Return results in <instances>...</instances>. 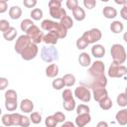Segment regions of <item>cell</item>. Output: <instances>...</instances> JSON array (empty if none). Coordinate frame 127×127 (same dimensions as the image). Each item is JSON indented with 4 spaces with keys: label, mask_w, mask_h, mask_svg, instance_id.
I'll list each match as a JSON object with an SVG mask.
<instances>
[{
    "label": "cell",
    "mask_w": 127,
    "mask_h": 127,
    "mask_svg": "<svg viewBox=\"0 0 127 127\" xmlns=\"http://www.w3.org/2000/svg\"><path fill=\"white\" fill-rule=\"evenodd\" d=\"M110 55L112 58V63L122 64L127 59V54L125 48L121 44H113L110 49Z\"/></svg>",
    "instance_id": "cell-1"
},
{
    "label": "cell",
    "mask_w": 127,
    "mask_h": 127,
    "mask_svg": "<svg viewBox=\"0 0 127 127\" xmlns=\"http://www.w3.org/2000/svg\"><path fill=\"white\" fill-rule=\"evenodd\" d=\"M41 59L45 63H53L59 61V51L55 46H48V47H43L41 49Z\"/></svg>",
    "instance_id": "cell-2"
},
{
    "label": "cell",
    "mask_w": 127,
    "mask_h": 127,
    "mask_svg": "<svg viewBox=\"0 0 127 127\" xmlns=\"http://www.w3.org/2000/svg\"><path fill=\"white\" fill-rule=\"evenodd\" d=\"M107 74L112 78H120L127 74V67L123 64H118L115 63H111L108 67Z\"/></svg>",
    "instance_id": "cell-3"
},
{
    "label": "cell",
    "mask_w": 127,
    "mask_h": 127,
    "mask_svg": "<svg viewBox=\"0 0 127 127\" xmlns=\"http://www.w3.org/2000/svg\"><path fill=\"white\" fill-rule=\"evenodd\" d=\"M88 73L92 76V78L99 77L105 75V64L102 61H95L91 64L88 68Z\"/></svg>",
    "instance_id": "cell-4"
},
{
    "label": "cell",
    "mask_w": 127,
    "mask_h": 127,
    "mask_svg": "<svg viewBox=\"0 0 127 127\" xmlns=\"http://www.w3.org/2000/svg\"><path fill=\"white\" fill-rule=\"evenodd\" d=\"M88 44H95L102 38V33L97 28H92L88 31H85L81 36Z\"/></svg>",
    "instance_id": "cell-5"
},
{
    "label": "cell",
    "mask_w": 127,
    "mask_h": 127,
    "mask_svg": "<svg viewBox=\"0 0 127 127\" xmlns=\"http://www.w3.org/2000/svg\"><path fill=\"white\" fill-rule=\"evenodd\" d=\"M73 95L82 102H89L92 94L87 86L78 85L77 87H75V89L73 91Z\"/></svg>",
    "instance_id": "cell-6"
},
{
    "label": "cell",
    "mask_w": 127,
    "mask_h": 127,
    "mask_svg": "<svg viewBox=\"0 0 127 127\" xmlns=\"http://www.w3.org/2000/svg\"><path fill=\"white\" fill-rule=\"evenodd\" d=\"M26 35L31 39L32 43H34V44H36V45L42 43L43 40H44V36H45V34H44V33L40 30V28H39L38 26H36V25L32 26V27L28 30V32L26 33Z\"/></svg>",
    "instance_id": "cell-7"
},
{
    "label": "cell",
    "mask_w": 127,
    "mask_h": 127,
    "mask_svg": "<svg viewBox=\"0 0 127 127\" xmlns=\"http://www.w3.org/2000/svg\"><path fill=\"white\" fill-rule=\"evenodd\" d=\"M38 53H39V48H38V45L34 44V43H31L23 52L22 54L20 55L21 58L25 61H31V60H34L37 56H38Z\"/></svg>",
    "instance_id": "cell-8"
},
{
    "label": "cell",
    "mask_w": 127,
    "mask_h": 127,
    "mask_svg": "<svg viewBox=\"0 0 127 127\" xmlns=\"http://www.w3.org/2000/svg\"><path fill=\"white\" fill-rule=\"evenodd\" d=\"M32 43L31 39L27 36V35H21L18 37V39L16 40V43H15V46H14V49H15V52L19 55L22 54V52Z\"/></svg>",
    "instance_id": "cell-9"
},
{
    "label": "cell",
    "mask_w": 127,
    "mask_h": 127,
    "mask_svg": "<svg viewBox=\"0 0 127 127\" xmlns=\"http://www.w3.org/2000/svg\"><path fill=\"white\" fill-rule=\"evenodd\" d=\"M91 89H92V96L94 100L97 102H99L100 100L108 96V92L105 87H93Z\"/></svg>",
    "instance_id": "cell-10"
},
{
    "label": "cell",
    "mask_w": 127,
    "mask_h": 127,
    "mask_svg": "<svg viewBox=\"0 0 127 127\" xmlns=\"http://www.w3.org/2000/svg\"><path fill=\"white\" fill-rule=\"evenodd\" d=\"M91 121V116L89 113H84V114H78L75 117L74 124L76 127H84L86 126L89 122Z\"/></svg>",
    "instance_id": "cell-11"
},
{
    "label": "cell",
    "mask_w": 127,
    "mask_h": 127,
    "mask_svg": "<svg viewBox=\"0 0 127 127\" xmlns=\"http://www.w3.org/2000/svg\"><path fill=\"white\" fill-rule=\"evenodd\" d=\"M105 48L103 45H100V44H95L92 46L91 48V55L96 58V59H101L105 56Z\"/></svg>",
    "instance_id": "cell-12"
},
{
    "label": "cell",
    "mask_w": 127,
    "mask_h": 127,
    "mask_svg": "<svg viewBox=\"0 0 127 127\" xmlns=\"http://www.w3.org/2000/svg\"><path fill=\"white\" fill-rule=\"evenodd\" d=\"M20 109L24 113H32L34 109V103L29 98H25L20 103Z\"/></svg>",
    "instance_id": "cell-13"
},
{
    "label": "cell",
    "mask_w": 127,
    "mask_h": 127,
    "mask_svg": "<svg viewBox=\"0 0 127 127\" xmlns=\"http://www.w3.org/2000/svg\"><path fill=\"white\" fill-rule=\"evenodd\" d=\"M58 41H59V37L57 36V34L55 32H48V34H46L44 36V40H43V42L45 44L50 45V46L57 45Z\"/></svg>",
    "instance_id": "cell-14"
},
{
    "label": "cell",
    "mask_w": 127,
    "mask_h": 127,
    "mask_svg": "<svg viewBox=\"0 0 127 127\" xmlns=\"http://www.w3.org/2000/svg\"><path fill=\"white\" fill-rule=\"evenodd\" d=\"M115 119L119 125H121V126L126 125L127 124V108H123V109L119 110L115 114Z\"/></svg>",
    "instance_id": "cell-15"
},
{
    "label": "cell",
    "mask_w": 127,
    "mask_h": 127,
    "mask_svg": "<svg viewBox=\"0 0 127 127\" xmlns=\"http://www.w3.org/2000/svg\"><path fill=\"white\" fill-rule=\"evenodd\" d=\"M50 15H51L52 18L61 21L64 16H66V11L63 7H61V8H54V9H50Z\"/></svg>",
    "instance_id": "cell-16"
},
{
    "label": "cell",
    "mask_w": 127,
    "mask_h": 127,
    "mask_svg": "<svg viewBox=\"0 0 127 127\" xmlns=\"http://www.w3.org/2000/svg\"><path fill=\"white\" fill-rule=\"evenodd\" d=\"M78 63L81 66L83 67H87V66H90L91 65V58L90 56L85 53V52H82L81 54H79L78 56Z\"/></svg>",
    "instance_id": "cell-17"
},
{
    "label": "cell",
    "mask_w": 127,
    "mask_h": 127,
    "mask_svg": "<svg viewBox=\"0 0 127 127\" xmlns=\"http://www.w3.org/2000/svg\"><path fill=\"white\" fill-rule=\"evenodd\" d=\"M107 85V78L105 75L103 76H99V77H95L93 78L92 82L90 83L89 87L93 88V87H105Z\"/></svg>",
    "instance_id": "cell-18"
},
{
    "label": "cell",
    "mask_w": 127,
    "mask_h": 127,
    "mask_svg": "<svg viewBox=\"0 0 127 127\" xmlns=\"http://www.w3.org/2000/svg\"><path fill=\"white\" fill-rule=\"evenodd\" d=\"M59 71H60V69H59V66L57 64H51L46 67V75L51 78L56 77L59 74Z\"/></svg>",
    "instance_id": "cell-19"
},
{
    "label": "cell",
    "mask_w": 127,
    "mask_h": 127,
    "mask_svg": "<svg viewBox=\"0 0 127 127\" xmlns=\"http://www.w3.org/2000/svg\"><path fill=\"white\" fill-rule=\"evenodd\" d=\"M102 14L106 19H114L117 16V10L112 6H106L103 8Z\"/></svg>",
    "instance_id": "cell-20"
},
{
    "label": "cell",
    "mask_w": 127,
    "mask_h": 127,
    "mask_svg": "<svg viewBox=\"0 0 127 127\" xmlns=\"http://www.w3.org/2000/svg\"><path fill=\"white\" fill-rule=\"evenodd\" d=\"M53 32H55L57 34V36L59 37V39H64L66 37V35H67V30L60 22L59 23L58 22L56 23V27H55V29H54Z\"/></svg>",
    "instance_id": "cell-21"
},
{
    "label": "cell",
    "mask_w": 127,
    "mask_h": 127,
    "mask_svg": "<svg viewBox=\"0 0 127 127\" xmlns=\"http://www.w3.org/2000/svg\"><path fill=\"white\" fill-rule=\"evenodd\" d=\"M72 16H73V18H74L76 21H78V22L83 21V20L85 19V17H86L84 9H83V8H81L80 6L76 7V8L72 11Z\"/></svg>",
    "instance_id": "cell-22"
},
{
    "label": "cell",
    "mask_w": 127,
    "mask_h": 127,
    "mask_svg": "<svg viewBox=\"0 0 127 127\" xmlns=\"http://www.w3.org/2000/svg\"><path fill=\"white\" fill-rule=\"evenodd\" d=\"M56 23L55 21H52V20H49V19H46V20H43L42 23H41V28L44 30V31H48V32H53L55 27H56Z\"/></svg>",
    "instance_id": "cell-23"
},
{
    "label": "cell",
    "mask_w": 127,
    "mask_h": 127,
    "mask_svg": "<svg viewBox=\"0 0 127 127\" xmlns=\"http://www.w3.org/2000/svg\"><path fill=\"white\" fill-rule=\"evenodd\" d=\"M124 29V25L122 22L120 21H113L111 24H110V31L113 33V34H120Z\"/></svg>",
    "instance_id": "cell-24"
},
{
    "label": "cell",
    "mask_w": 127,
    "mask_h": 127,
    "mask_svg": "<svg viewBox=\"0 0 127 127\" xmlns=\"http://www.w3.org/2000/svg\"><path fill=\"white\" fill-rule=\"evenodd\" d=\"M9 16L13 20H18L22 16V9L19 6H12L9 9Z\"/></svg>",
    "instance_id": "cell-25"
},
{
    "label": "cell",
    "mask_w": 127,
    "mask_h": 127,
    "mask_svg": "<svg viewBox=\"0 0 127 127\" xmlns=\"http://www.w3.org/2000/svg\"><path fill=\"white\" fill-rule=\"evenodd\" d=\"M63 79H64V85L67 86V87L73 86L75 84V81H76L75 76L72 73H65L63 76Z\"/></svg>",
    "instance_id": "cell-26"
},
{
    "label": "cell",
    "mask_w": 127,
    "mask_h": 127,
    "mask_svg": "<svg viewBox=\"0 0 127 127\" xmlns=\"http://www.w3.org/2000/svg\"><path fill=\"white\" fill-rule=\"evenodd\" d=\"M98 104H99V107L102 110H109L113 106V102H112V100L108 96H106L105 98H103L102 100H100L98 102Z\"/></svg>",
    "instance_id": "cell-27"
},
{
    "label": "cell",
    "mask_w": 127,
    "mask_h": 127,
    "mask_svg": "<svg viewBox=\"0 0 127 127\" xmlns=\"http://www.w3.org/2000/svg\"><path fill=\"white\" fill-rule=\"evenodd\" d=\"M17 37V30L14 27H11L9 30L3 33V38L6 41H13Z\"/></svg>",
    "instance_id": "cell-28"
},
{
    "label": "cell",
    "mask_w": 127,
    "mask_h": 127,
    "mask_svg": "<svg viewBox=\"0 0 127 127\" xmlns=\"http://www.w3.org/2000/svg\"><path fill=\"white\" fill-rule=\"evenodd\" d=\"M18 107L17 99H5V108L8 111H15Z\"/></svg>",
    "instance_id": "cell-29"
},
{
    "label": "cell",
    "mask_w": 127,
    "mask_h": 127,
    "mask_svg": "<svg viewBox=\"0 0 127 127\" xmlns=\"http://www.w3.org/2000/svg\"><path fill=\"white\" fill-rule=\"evenodd\" d=\"M116 102L119 106L125 108L127 106V94L125 92H121L117 95V98H116Z\"/></svg>",
    "instance_id": "cell-30"
},
{
    "label": "cell",
    "mask_w": 127,
    "mask_h": 127,
    "mask_svg": "<svg viewBox=\"0 0 127 127\" xmlns=\"http://www.w3.org/2000/svg\"><path fill=\"white\" fill-rule=\"evenodd\" d=\"M60 23L66 29V30H68V29H70V28H72V26H73V20L71 19V17L70 16H68V15H66V16H64L61 21H60Z\"/></svg>",
    "instance_id": "cell-31"
},
{
    "label": "cell",
    "mask_w": 127,
    "mask_h": 127,
    "mask_svg": "<svg viewBox=\"0 0 127 127\" xmlns=\"http://www.w3.org/2000/svg\"><path fill=\"white\" fill-rule=\"evenodd\" d=\"M30 16H31V19L32 20H34V21H40L43 18V11L40 8H35V9H33L31 11Z\"/></svg>",
    "instance_id": "cell-32"
},
{
    "label": "cell",
    "mask_w": 127,
    "mask_h": 127,
    "mask_svg": "<svg viewBox=\"0 0 127 127\" xmlns=\"http://www.w3.org/2000/svg\"><path fill=\"white\" fill-rule=\"evenodd\" d=\"M35 24H34V22H33V20L32 19H24L22 22H21V24H20V28H21V30L23 31V32H28V30L32 27V26H34Z\"/></svg>",
    "instance_id": "cell-33"
},
{
    "label": "cell",
    "mask_w": 127,
    "mask_h": 127,
    "mask_svg": "<svg viewBox=\"0 0 127 127\" xmlns=\"http://www.w3.org/2000/svg\"><path fill=\"white\" fill-rule=\"evenodd\" d=\"M63 106H64V108L66 111H72V110H74L76 108V103H75L74 98L69 99V100H66V101H64Z\"/></svg>",
    "instance_id": "cell-34"
},
{
    "label": "cell",
    "mask_w": 127,
    "mask_h": 127,
    "mask_svg": "<svg viewBox=\"0 0 127 127\" xmlns=\"http://www.w3.org/2000/svg\"><path fill=\"white\" fill-rule=\"evenodd\" d=\"M52 85H53L54 89H57V90H61L65 86L63 77H57L56 79H54L52 82Z\"/></svg>",
    "instance_id": "cell-35"
},
{
    "label": "cell",
    "mask_w": 127,
    "mask_h": 127,
    "mask_svg": "<svg viewBox=\"0 0 127 127\" xmlns=\"http://www.w3.org/2000/svg\"><path fill=\"white\" fill-rule=\"evenodd\" d=\"M11 114V121H12V126H20V122H21V119H22V114L20 113H16V112H13V113H10Z\"/></svg>",
    "instance_id": "cell-36"
},
{
    "label": "cell",
    "mask_w": 127,
    "mask_h": 127,
    "mask_svg": "<svg viewBox=\"0 0 127 127\" xmlns=\"http://www.w3.org/2000/svg\"><path fill=\"white\" fill-rule=\"evenodd\" d=\"M45 125L46 127H56L58 125V122L54 115H50L45 119Z\"/></svg>",
    "instance_id": "cell-37"
},
{
    "label": "cell",
    "mask_w": 127,
    "mask_h": 127,
    "mask_svg": "<svg viewBox=\"0 0 127 127\" xmlns=\"http://www.w3.org/2000/svg\"><path fill=\"white\" fill-rule=\"evenodd\" d=\"M88 45H89V44H88L82 37L78 38V39L76 40V42H75V46H76V48H77L78 50H84V49L87 48Z\"/></svg>",
    "instance_id": "cell-38"
},
{
    "label": "cell",
    "mask_w": 127,
    "mask_h": 127,
    "mask_svg": "<svg viewBox=\"0 0 127 127\" xmlns=\"http://www.w3.org/2000/svg\"><path fill=\"white\" fill-rule=\"evenodd\" d=\"M30 119L33 124H40L42 121V115L39 112H32L30 115Z\"/></svg>",
    "instance_id": "cell-39"
},
{
    "label": "cell",
    "mask_w": 127,
    "mask_h": 127,
    "mask_svg": "<svg viewBox=\"0 0 127 127\" xmlns=\"http://www.w3.org/2000/svg\"><path fill=\"white\" fill-rule=\"evenodd\" d=\"M76 114H84V113H89L90 111V108L88 105H85V104H79L76 106Z\"/></svg>",
    "instance_id": "cell-40"
},
{
    "label": "cell",
    "mask_w": 127,
    "mask_h": 127,
    "mask_svg": "<svg viewBox=\"0 0 127 127\" xmlns=\"http://www.w3.org/2000/svg\"><path fill=\"white\" fill-rule=\"evenodd\" d=\"M1 121H2V124L6 127H10L12 126V121H11V114L10 113H6V114H3L2 115V118H1Z\"/></svg>",
    "instance_id": "cell-41"
},
{
    "label": "cell",
    "mask_w": 127,
    "mask_h": 127,
    "mask_svg": "<svg viewBox=\"0 0 127 127\" xmlns=\"http://www.w3.org/2000/svg\"><path fill=\"white\" fill-rule=\"evenodd\" d=\"M62 97H63V101H66V100L72 99V98H73V92H72L69 88H66V89H64V90L63 91Z\"/></svg>",
    "instance_id": "cell-42"
},
{
    "label": "cell",
    "mask_w": 127,
    "mask_h": 127,
    "mask_svg": "<svg viewBox=\"0 0 127 127\" xmlns=\"http://www.w3.org/2000/svg\"><path fill=\"white\" fill-rule=\"evenodd\" d=\"M5 99H18V94L14 89H8L5 92Z\"/></svg>",
    "instance_id": "cell-43"
},
{
    "label": "cell",
    "mask_w": 127,
    "mask_h": 127,
    "mask_svg": "<svg viewBox=\"0 0 127 127\" xmlns=\"http://www.w3.org/2000/svg\"><path fill=\"white\" fill-rule=\"evenodd\" d=\"M11 28V26H10V23L7 21V20H5V19H2V20H0V31L1 32H6L7 30H9Z\"/></svg>",
    "instance_id": "cell-44"
},
{
    "label": "cell",
    "mask_w": 127,
    "mask_h": 127,
    "mask_svg": "<svg viewBox=\"0 0 127 127\" xmlns=\"http://www.w3.org/2000/svg\"><path fill=\"white\" fill-rule=\"evenodd\" d=\"M65 5H66V7H67L69 10L73 11L76 7H78V1H77V0H67V1L65 2Z\"/></svg>",
    "instance_id": "cell-45"
},
{
    "label": "cell",
    "mask_w": 127,
    "mask_h": 127,
    "mask_svg": "<svg viewBox=\"0 0 127 127\" xmlns=\"http://www.w3.org/2000/svg\"><path fill=\"white\" fill-rule=\"evenodd\" d=\"M53 115H54V117L56 118V120H57L58 123H64V120H65V115H64L63 112H61V111H58V112H56V113L53 114Z\"/></svg>",
    "instance_id": "cell-46"
},
{
    "label": "cell",
    "mask_w": 127,
    "mask_h": 127,
    "mask_svg": "<svg viewBox=\"0 0 127 127\" xmlns=\"http://www.w3.org/2000/svg\"><path fill=\"white\" fill-rule=\"evenodd\" d=\"M83 6L87 9L91 10L96 6V1L95 0H83Z\"/></svg>",
    "instance_id": "cell-47"
},
{
    "label": "cell",
    "mask_w": 127,
    "mask_h": 127,
    "mask_svg": "<svg viewBox=\"0 0 127 127\" xmlns=\"http://www.w3.org/2000/svg\"><path fill=\"white\" fill-rule=\"evenodd\" d=\"M62 7V1L61 0H51L49 1V8L54 9V8H61Z\"/></svg>",
    "instance_id": "cell-48"
},
{
    "label": "cell",
    "mask_w": 127,
    "mask_h": 127,
    "mask_svg": "<svg viewBox=\"0 0 127 127\" xmlns=\"http://www.w3.org/2000/svg\"><path fill=\"white\" fill-rule=\"evenodd\" d=\"M31 124V119L30 117L28 116H22V119H21V122H20V126L21 127H29Z\"/></svg>",
    "instance_id": "cell-49"
},
{
    "label": "cell",
    "mask_w": 127,
    "mask_h": 127,
    "mask_svg": "<svg viewBox=\"0 0 127 127\" xmlns=\"http://www.w3.org/2000/svg\"><path fill=\"white\" fill-rule=\"evenodd\" d=\"M23 4L26 8H34L37 5V1L36 0H24Z\"/></svg>",
    "instance_id": "cell-50"
},
{
    "label": "cell",
    "mask_w": 127,
    "mask_h": 127,
    "mask_svg": "<svg viewBox=\"0 0 127 127\" xmlns=\"http://www.w3.org/2000/svg\"><path fill=\"white\" fill-rule=\"evenodd\" d=\"M9 82H8V79L6 77H1L0 78V89L1 90H4L7 86H8Z\"/></svg>",
    "instance_id": "cell-51"
},
{
    "label": "cell",
    "mask_w": 127,
    "mask_h": 127,
    "mask_svg": "<svg viewBox=\"0 0 127 127\" xmlns=\"http://www.w3.org/2000/svg\"><path fill=\"white\" fill-rule=\"evenodd\" d=\"M8 9V4L5 0H1L0 1V13L3 14L4 12H6Z\"/></svg>",
    "instance_id": "cell-52"
},
{
    "label": "cell",
    "mask_w": 127,
    "mask_h": 127,
    "mask_svg": "<svg viewBox=\"0 0 127 127\" xmlns=\"http://www.w3.org/2000/svg\"><path fill=\"white\" fill-rule=\"evenodd\" d=\"M120 16H121L122 19H124V20L127 21V8L126 7L123 6L121 8V10H120Z\"/></svg>",
    "instance_id": "cell-53"
},
{
    "label": "cell",
    "mask_w": 127,
    "mask_h": 127,
    "mask_svg": "<svg viewBox=\"0 0 127 127\" xmlns=\"http://www.w3.org/2000/svg\"><path fill=\"white\" fill-rule=\"evenodd\" d=\"M61 127H76V125L71 121H64Z\"/></svg>",
    "instance_id": "cell-54"
},
{
    "label": "cell",
    "mask_w": 127,
    "mask_h": 127,
    "mask_svg": "<svg viewBox=\"0 0 127 127\" xmlns=\"http://www.w3.org/2000/svg\"><path fill=\"white\" fill-rule=\"evenodd\" d=\"M96 127H109V126H108V123L106 121H99L97 123Z\"/></svg>",
    "instance_id": "cell-55"
},
{
    "label": "cell",
    "mask_w": 127,
    "mask_h": 127,
    "mask_svg": "<svg viewBox=\"0 0 127 127\" xmlns=\"http://www.w3.org/2000/svg\"><path fill=\"white\" fill-rule=\"evenodd\" d=\"M126 1L127 0H115V3L116 4H119V5H125V3H126Z\"/></svg>",
    "instance_id": "cell-56"
},
{
    "label": "cell",
    "mask_w": 127,
    "mask_h": 127,
    "mask_svg": "<svg viewBox=\"0 0 127 127\" xmlns=\"http://www.w3.org/2000/svg\"><path fill=\"white\" fill-rule=\"evenodd\" d=\"M123 40H124V42L127 43V32H125V33L123 34Z\"/></svg>",
    "instance_id": "cell-57"
},
{
    "label": "cell",
    "mask_w": 127,
    "mask_h": 127,
    "mask_svg": "<svg viewBox=\"0 0 127 127\" xmlns=\"http://www.w3.org/2000/svg\"><path fill=\"white\" fill-rule=\"evenodd\" d=\"M124 92H125V93L127 94V86H126V88H125V91H124Z\"/></svg>",
    "instance_id": "cell-58"
},
{
    "label": "cell",
    "mask_w": 127,
    "mask_h": 127,
    "mask_svg": "<svg viewBox=\"0 0 127 127\" xmlns=\"http://www.w3.org/2000/svg\"><path fill=\"white\" fill-rule=\"evenodd\" d=\"M124 7H126V8H127V1H126V3H125V5H124Z\"/></svg>",
    "instance_id": "cell-59"
},
{
    "label": "cell",
    "mask_w": 127,
    "mask_h": 127,
    "mask_svg": "<svg viewBox=\"0 0 127 127\" xmlns=\"http://www.w3.org/2000/svg\"><path fill=\"white\" fill-rule=\"evenodd\" d=\"M1 127H6V126H4V125H3V126H1Z\"/></svg>",
    "instance_id": "cell-60"
}]
</instances>
